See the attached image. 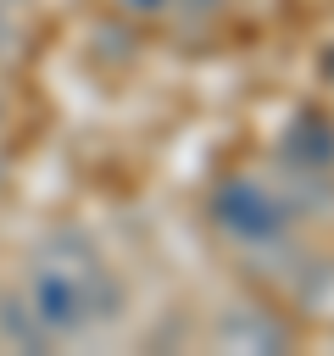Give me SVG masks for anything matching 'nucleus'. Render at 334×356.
Listing matches in <instances>:
<instances>
[{
    "label": "nucleus",
    "instance_id": "obj_1",
    "mask_svg": "<svg viewBox=\"0 0 334 356\" xmlns=\"http://www.w3.org/2000/svg\"><path fill=\"white\" fill-rule=\"evenodd\" d=\"M212 217H217V228H228L234 239H245V245H267V239L284 234V222H289L295 211H289L284 200H273L262 184L234 178V184H223V189L212 195Z\"/></svg>",
    "mask_w": 334,
    "mask_h": 356
},
{
    "label": "nucleus",
    "instance_id": "obj_2",
    "mask_svg": "<svg viewBox=\"0 0 334 356\" xmlns=\"http://www.w3.org/2000/svg\"><path fill=\"white\" fill-rule=\"evenodd\" d=\"M278 156H284L289 172H334V117L301 111V117L284 128Z\"/></svg>",
    "mask_w": 334,
    "mask_h": 356
},
{
    "label": "nucleus",
    "instance_id": "obj_3",
    "mask_svg": "<svg viewBox=\"0 0 334 356\" xmlns=\"http://www.w3.org/2000/svg\"><path fill=\"white\" fill-rule=\"evenodd\" d=\"M28 306H33V317H39L50 334H78V328L89 323L84 289H78V278H67V273H39Z\"/></svg>",
    "mask_w": 334,
    "mask_h": 356
},
{
    "label": "nucleus",
    "instance_id": "obj_4",
    "mask_svg": "<svg viewBox=\"0 0 334 356\" xmlns=\"http://www.w3.org/2000/svg\"><path fill=\"white\" fill-rule=\"evenodd\" d=\"M223 339L228 345H245V350H284V328L256 317V312H234L223 317Z\"/></svg>",
    "mask_w": 334,
    "mask_h": 356
},
{
    "label": "nucleus",
    "instance_id": "obj_5",
    "mask_svg": "<svg viewBox=\"0 0 334 356\" xmlns=\"http://www.w3.org/2000/svg\"><path fill=\"white\" fill-rule=\"evenodd\" d=\"M0 334L17 345V350H50V328L33 317V306L22 300H0Z\"/></svg>",
    "mask_w": 334,
    "mask_h": 356
},
{
    "label": "nucleus",
    "instance_id": "obj_6",
    "mask_svg": "<svg viewBox=\"0 0 334 356\" xmlns=\"http://www.w3.org/2000/svg\"><path fill=\"white\" fill-rule=\"evenodd\" d=\"M78 289H84V306H89V317H122V284L111 278V273H100L95 261H84V278H78Z\"/></svg>",
    "mask_w": 334,
    "mask_h": 356
},
{
    "label": "nucleus",
    "instance_id": "obj_7",
    "mask_svg": "<svg viewBox=\"0 0 334 356\" xmlns=\"http://www.w3.org/2000/svg\"><path fill=\"white\" fill-rule=\"evenodd\" d=\"M217 6H223V0H184V11H189V17H200V11H217Z\"/></svg>",
    "mask_w": 334,
    "mask_h": 356
},
{
    "label": "nucleus",
    "instance_id": "obj_8",
    "mask_svg": "<svg viewBox=\"0 0 334 356\" xmlns=\"http://www.w3.org/2000/svg\"><path fill=\"white\" fill-rule=\"evenodd\" d=\"M128 6H134V11H161L167 0H128Z\"/></svg>",
    "mask_w": 334,
    "mask_h": 356
},
{
    "label": "nucleus",
    "instance_id": "obj_9",
    "mask_svg": "<svg viewBox=\"0 0 334 356\" xmlns=\"http://www.w3.org/2000/svg\"><path fill=\"white\" fill-rule=\"evenodd\" d=\"M11 44V22H6V11H0V50Z\"/></svg>",
    "mask_w": 334,
    "mask_h": 356
}]
</instances>
